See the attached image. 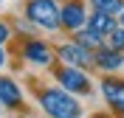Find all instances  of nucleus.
<instances>
[{
	"label": "nucleus",
	"instance_id": "obj_1",
	"mask_svg": "<svg viewBox=\"0 0 124 118\" xmlns=\"http://www.w3.org/2000/svg\"><path fill=\"white\" fill-rule=\"evenodd\" d=\"M39 107L51 118H79L82 115V104L73 98V93L62 90V87H48L39 96Z\"/></svg>",
	"mask_w": 124,
	"mask_h": 118
},
{
	"label": "nucleus",
	"instance_id": "obj_2",
	"mask_svg": "<svg viewBox=\"0 0 124 118\" xmlns=\"http://www.w3.org/2000/svg\"><path fill=\"white\" fill-rule=\"evenodd\" d=\"M25 17H28L34 25L48 28V31H56L62 25L59 6H56L54 0H28V3H25Z\"/></svg>",
	"mask_w": 124,
	"mask_h": 118
},
{
	"label": "nucleus",
	"instance_id": "obj_3",
	"mask_svg": "<svg viewBox=\"0 0 124 118\" xmlns=\"http://www.w3.org/2000/svg\"><path fill=\"white\" fill-rule=\"evenodd\" d=\"M56 54H59V59L68 65V68H79V70H82V68H87V65H96V62H93V51L82 48L76 39H73V42L59 45V51H56Z\"/></svg>",
	"mask_w": 124,
	"mask_h": 118
},
{
	"label": "nucleus",
	"instance_id": "obj_4",
	"mask_svg": "<svg viewBox=\"0 0 124 118\" xmlns=\"http://www.w3.org/2000/svg\"><path fill=\"white\" fill-rule=\"evenodd\" d=\"M56 79H59L62 90H68V93H76V96L90 93V79L79 70V68H68V65H65V68L56 73Z\"/></svg>",
	"mask_w": 124,
	"mask_h": 118
},
{
	"label": "nucleus",
	"instance_id": "obj_5",
	"mask_svg": "<svg viewBox=\"0 0 124 118\" xmlns=\"http://www.w3.org/2000/svg\"><path fill=\"white\" fill-rule=\"evenodd\" d=\"M59 20H62V28H68V31H79L82 25H87L85 6H82L79 0H68V3L59 8Z\"/></svg>",
	"mask_w": 124,
	"mask_h": 118
},
{
	"label": "nucleus",
	"instance_id": "obj_6",
	"mask_svg": "<svg viewBox=\"0 0 124 118\" xmlns=\"http://www.w3.org/2000/svg\"><path fill=\"white\" fill-rule=\"evenodd\" d=\"M101 96H104V101L124 118V82L121 79H101Z\"/></svg>",
	"mask_w": 124,
	"mask_h": 118
},
{
	"label": "nucleus",
	"instance_id": "obj_7",
	"mask_svg": "<svg viewBox=\"0 0 124 118\" xmlns=\"http://www.w3.org/2000/svg\"><path fill=\"white\" fill-rule=\"evenodd\" d=\"M93 62H96V68H101V70L113 73V70H118V68H124V56L118 54V51H113V48L101 45L99 51L93 54Z\"/></svg>",
	"mask_w": 124,
	"mask_h": 118
},
{
	"label": "nucleus",
	"instance_id": "obj_8",
	"mask_svg": "<svg viewBox=\"0 0 124 118\" xmlns=\"http://www.w3.org/2000/svg\"><path fill=\"white\" fill-rule=\"evenodd\" d=\"M0 104L11 107V110L23 104V90L17 87L14 79H8V76H0Z\"/></svg>",
	"mask_w": 124,
	"mask_h": 118
},
{
	"label": "nucleus",
	"instance_id": "obj_9",
	"mask_svg": "<svg viewBox=\"0 0 124 118\" xmlns=\"http://www.w3.org/2000/svg\"><path fill=\"white\" fill-rule=\"evenodd\" d=\"M23 56L28 59V62H34V65H51V48L45 45V42H39V39H28L23 45Z\"/></svg>",
	"mask_w": 124,
	"mask_h": 118
},
{
	"label": "nucleus",
	"instance_id": "obj_10",
	"mask_svg": "<svg viewBox=\"0 0 124 118\" xmlns=\"http://www.w3.org/2000/svg\"><path fill=\"white\" fill-rule=\"evenodd\" d=\"M116 28V23H113V17L110 14H101V11H93L90 17H87V31H93V34H99L101 39L107 37L110 31Z\"/></svg>",
	"mask_w": 124,
	"mask_h": 118
},
{
	"label": "nucleus",
	"instance_id": "obj_11",
	"mask_svg": "<svg viewBox=\"0 0 124 118\" xmlns=\"http://www.w3.org/2000/svg\"><path fill=\"white\" fill-rule=\"evenodd\" d=\"M90 6H93V11H101V14L116 17V14L124 11V0H90Z\"/></svg>",
	"mask_w": 124,
	"mask_h": 118
},
{
	"label": "nucleus",
	"instance_id": "obj_12",
	"mask_svg": "<svg viewBox=\"0 0 124 118\" xmlns=\"http://www.w3.org/2000/svg\"><path fill=\"white\" fill-rule=\"evenodd\" d=\"M76 42L82 48H87V51H93V54L101 48V37L93 34V31H87V28H79V31H76Z\"/></svg>",
	"mask_w": 124,
	"mask_h": 118
},
{
	"label": "nucleus",
	"instance_id": "obj_13",
	"mask_svg": "<svg viewBox=\"0 0 124 118\" xmlns=\"http://www.w3.org/2000/svg\"><path fill=\"white\" fill-rule=\"evenodd\" d=\"M104 42H107V48H113V51H118V54H124V28H121V25H116V28L104 37Z\"/></svg>",
	"mask_w": 124,
	"mask_h": 118
},
{
	"label": "nucleus",
	"instance_id": "obj_14",
	"mask_svg": "<svg viewBox=\"0 0 124 118\" xmlns=\"http://www.w3.org/2000/svg\"><path fill=\"white\" fill-rule=\"evenodd\" d=\"M8 37H11V31H8V25L3 23V20H0V45H3V42H6Z\"/></svg>",
	"mask_w": 124,
	"mask_h": 118
},
{
	"label": "nucleus",
	"instance_id": "obj_15",
	"mask_svg": "<svg viewBox=\"0 0 124 118\" xmlns=\"http://www.w3.org/2000/svg\"><path fill=\"white\" fill-rule=\"evenodd\" d=\"M3 62H6V54H3V48H0V65H3Z\"/></svg>",
	"mask_w": 124,
	"mask_h": 118
},
{
	"label": "nucleus",
	"instance_id": "obj_16",
	"mask_svg": "<svg viewBox=\"0 0 124 118\" xmlns=\"http://www.w3.org/2000/svg\"><path fill=\"white\" fill-rule=\"evenodd\" d=\"M121 28H124V11H121Z\"/></svg>",
	"mask_w": 124,
	"mask_h": 118
},
{
	"label": "nucleus",
	"instance_id": "obj_17",
	"mask_svg": "<svg viewBox=\"0 0 124 118\" xmlns=\"http://www.w3.org/2000/svg\"><path fill=\"white\" fill-rule=\"evenodd\" d=\"M93 118H110V115H93Z\"/></svg>",
	"mask_w": 124,
	"mask_h": 118
},
{
	"label": "nucleus",
	"instance_id": "obj_18",
	"mask_svg": "<svg viewBox=\"0 0 124 118\" xmlns=\"http://www.w3.org/2000/svg\"><path fill=\"white\" fill-rule=\"evenodd\" d=\"M0 107H3V104H0Z\"/></svg>",
	"mask_w": 124,
	"mask_h": 118
}]
</instances>
